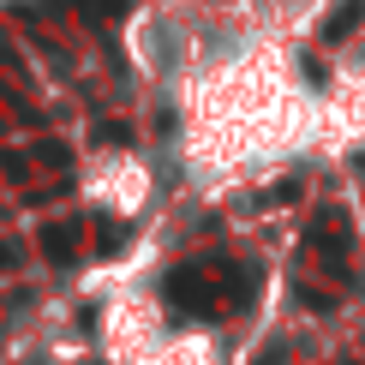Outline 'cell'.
<instances>
[{"label":"cell","mask_w":365,"mask_h":365,"mask_svg":"<svg viewBox=\"0 0 365 365\" xmlns=\"http://www.w3.org/2000/svg\"><path fill=\"white\" fill-rule=\"evenodd\" d=\"M132 42V60L150 72V78H186V72L197 66V36H186V24L174 19V12H138L126 30Z\"/></svg>","instance_id":"2"},{"label":"cell","mask_w":365,"mask_h":365,"mask_svg":"<svg viewBox=\"0 0 365 365\" xmlns=\"http://www.w3.org/2000/svg\"><path fill=\"white\" fill-rule=\"evenodd\" d=\"M84 192L96 197L108 216H138L150 197V162L132 156V150H102L84 168Z\"/></svg>","instance_id":"3"},{"label":"cell","mask_w":365,"mask_h":365,"mask_svg":"<svg viewBox=\"0 0 365 365\" xmlns=\"http://www.w3.org/2000/svg\"><path fill=\"white\" fill-rule=\"evenodd\" d=\"M317 126V102L306 96L294 60L276 48H252L227 60L197 90V138L222 156H282Z\"/></svg>","instance_id":"1"},{"label":"cell","mask_w":365,"mask_h":365,"mask_svg":"<svg viewBox=\"0 0 365 365\" xmlns=\"http://www.w3.org/2000/svg\"><path fill=\"white\" fill-rule=\"evenodd\" d=\"M150 359H156V365H222V354H216V336H210V329H192V336L162 341Z\"/></svg>","instance_id":"4"}]
</instances>
